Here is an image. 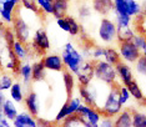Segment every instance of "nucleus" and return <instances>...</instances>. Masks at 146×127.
<instances>
[{"instance_id": "nucleus-28", "label": "nucleus", "mask_w": 146, "mask_h": 127, "mask_svg": "<svg viewBox=\"0 0 146 127\" xmlns=\"http://www.w3.org/2000/svg\"><path fill=\"white\" fill-rule=\"evenodd\" d=\"M16 120L20 121L21 123H24V125L28 126V127H38V120H36V117H34L33 115H30L28 111L18 113Z\"/></svg>"}, {"instance_id": "nucleus-57", "label": "nucleus", "mask_w": 146, "mask_h": 127, "mask_svg": "<svg viewBox=\"0 0 146 127\" xmlns=\"http://www.w3.org/2000/svg\"><path fill=\"white\" fill-rule=\"evenodd\" d=\"M112 1H116V0H112Z\"/></svg>"}, {"instance_id": "nucleus-6", "label": "nucleus", "mask_w": 146, "mask_h": 127, "mask_svg": "<svg viewBox=\"0 0 146 127\" xmlns=\"http://www.w3.org/2000/svg\"><path fill=\"white\" fill-rule=\"evenodd\" d=\"M117 50L121 61L129 64V65H134L136 60L141 56V51L136 48L131 40L130 41L117 42Z\"/></svg>"}, {"instance_id": "nucleus-43", "label": "nucleus", "mask_w": 146, "mask_h": 127, "mask_svg": "<svg viewBox=\"0 0 146 127\" xmlns=\"http://www.w3.org/2000/svg\"><path fill=\"white\" fill-rule=\"evenodd\" d=\"M19 4H20V3H19L18 0H6L4 3V5H3V10L9 11V13H15L19 8Z\"/></svg>"}, {"instance_id": "nucleus-29", "label": "nucleus", "mask_w": 146, "mask_h": 127, "mask_svg": "<svg viewBox=\"0 0 146 127\" xmlns=\"http://www.w3.org/2000/svg\"><path fill=\"white\" fill-rule=\"evenodd\" d=\"M134 70L139 76L146 77V56L141 54V56L134 64Z\"/></svg>"}, {"instance_id": "nucleus-56", "label": "nucleus", "mask_w": 146, "mask_h": 127, "mask_svg": "<svg viewBox=\"0 0 146 127\" xmlns=\"http://www.w3.org/2000/svg\"><path fill=\"white\" fill-rule=\"evenodd\" d=\"M0 127H5V126H3V125H0Z\"/></svg>"}, {"instance_id": "nucleus-15", "label": "nucleus", "mask_w": 146, "mask_h": 127, "mask_svg": "<svg viewBox=\"0 0 146 127\" xmlns=\"http://www.w3.org/2000/svg\"><path fill=\"white\" fill-rule=\"evenodd\" d=\"M70 8V0H54L52 1V16L55 19L64 18L69 15Z\"/></svg>"}, {"instance_id": "nucleus-1", "label": "nucleus", "mask_w": 146, "mask_h": 127, "mask_svg": "<svg viewBox=\"0 0 146 127\" xmlns=\"http://www.w3.org/2000/svg\"><path fill=\"white\" fill-rule=\"evenodd\" d=\"M61 59L65 65V69L74 75H76V72L80 69V65L85 60L81 51L76 49V46L71 41H68L64 45L61 51Z\"/></svg>"}, {"instance_id": "nucleus-9", "label": "nucleus", "mask_w": 146, "mask_h": 127, "mask_svg": "<svg viewBox=\"0 0 146 127\" xmlns=\"http://www.w3.org/2000/svg\"><path fill=\"white\" fill-rule=\"evenodd\" d=\"M78 91H79V96H80L82 103L98 108L96 101H98L99 91L94 85H91V83H89V85H79Z\"/></svg>"}, {"instance_id": "nucleus-38", "label": "nucleus", "mask_w": 146, "mask_h": 127, "mask_svg": "<svg viewBox=\"0 0 146 127\" xmlns=\"http://www.w3.org/2000/svg\"><path fill=\"white\" fill-rule=\"evenodd\" d=\"M16 40V36H15V32L13 30L11 26H6L5 28V31H4V41H5V45H8L9 48H11L13 44L15 42Z\"/></svg>"}, {"instance_id": "nucleus-7", "label": "nucleus", "mask_w": 146, "mask_h": 127, "mask_svg": "<svg viewBox=\"0 0 146 127\" xmlns=\"http://www.w3.org/2000/svg\"><path fill=\"white\" fill-rule=\"evenodd\" d=\"M13 30L15 32V36H16V40L21 42H25L28 44L31 39V26L29 25V22L26 21L24 18H21L19 14L15 13V18H14V21H13V25H11Z\"/></svg>"}, {"instance_id": "nucleus-19", "label": "nucleus", "mask_w": 146, "mask_h": 127, "mask_svg": "<svg viewBox=\"0 0 146 127\" xmlns=\"http://www.w3.org/2000/svg\"><path fill=\"white\" fill-rule=\"evenodd\" d=\"M31 79L34 82H42L46 79L48 75V70L45 69V66L42 65L41 60L40 61H35L31 64Z\"/></svg>"}, {"instance_id": "nucleus-39", "label": "nucleus", "mask_w": 146, "mask_h": 127, "mask_svg": "<svg viewBox=\"0 0 146 127\" xmlns=\"http://www.w3.org/2000/svg\"><path fill=\"white\" fill-rule=\"evenodd\" d=\"M21 8L25 10H29V11H33L34 14H40V9H39L38 4L35 3V0H24V1L20 3Z\"/></svg>"}, {"instance_id": "nucleus-41", "label": "nucleus", "mask_w": 146, "mask_h": 127, "mask_svg": "<svg viewBox=\"0 0 146 127\" xmlns=\"http://www.w3.org/2000/svg\"><path fill=\"white\" fill-rule=\"evenodd\" d=\"M14 18H15V13H9V11H5V10H1V11H0V20H1L6 26L13 25Z\"/></svg>"}, {"instance_id": "nucleus-2", "label": "nucleus", "mask_w": 146, "mask_h": 127, "mask_svg": "<svg viewBox=\"0 0 146 127\" xmlns=\"http://www.w3.org/2000/svg\"><path fill=\"white\" fill-rule=\"evenodd\" d=\"M124 106L121 105L120 100H119V82L114 83L110 86L106 99L104 101L101 108H99L102 113V116H108V117H114L122 110Z\"/></svg>"}, {"instance_id": "nucleus-47", "label": "nucleus", "mask_w": 146, "mask_h": 127, "mask_svg": "<svg viewBox=\"0 0 146 127\" xmlns=\"http://www.w3.org/2000/svg\"><path fill=\"white\" fill-rule=\"evenodd\" d=\"M6 25L0 20V40H4V31H5Z\"/></svg>"}, {"instance_id": "nucleus-33", "label": "nucleus", "mask_w": 146, "mask_h": 127, "mask_svg": "<svg viewBox=\"0 0 146 127\" xmlns=\"http://www.w3.org/2000/svg\"><path fill=\"white\" fill-rule=\"evenodd\" d=\"M78 15L81 20H86L92 15V6L89 3H82L78 9Z\"/></svg>"}, {"instance_id": "nucleus-3", "label": "nucleus", "mask_w": 146, "mask_h": 127, "mask_svg": "<svg viewBox=\"0 0 146 127\" xmlns=\"http://www.w3.org/2000/svg\"><path fill=\"white\" fill-rule=\"evenodd\" d=\"M94 72L95 79L106 85L111 86L114 83H117V75H116L115 66L106 62L105 60L94 61Z\"/></svg>"}, {"instance_id": "nucleus-51", "label": "nucleus", "mask_w": 146, "mask_h": 127, "mask_svg": "<svg viewBox=\"0 0 146 127\" xmlns=\"http://www.w3.org/2000/svg\"><path fill=\"white\" fill-rule=\"evenodd\" d=\"M3 117H4V113H3V105H0V121H1Z\"/></svg>"}, {"instance_id": "nucleus-26", "label": "nucleus", "mask_w": 146, "mask_h": 127, "mask_svg": "<svg viewBox=\"0 0 146 127\" xmlns=\"http://www.w3.org/2000/svg\"><path fill=\"white\" fill-rule=\"evenodd\" d=\"M65 18H66V21H68V25H69L68 34L72 36V38L79 36V34L81 32V25H80V22L78 21V19L71 15H66Z\"/></svg>"}, {"instance_id": "nucleus-25", "label": "nucleus", "mask_w": 146, "mask_h": 127, "mask_svg": "<svg viewBox=\"0 0 146 127\" xmlns=\"http://www.w3.org/2000/svg\"><path fill=\"white\" fill-rule=\"evenodd\" d=\"M104 60L106 62L111 64V65H116L121 61L120 55H119V50L115 46H106L105 48V54H104Z\"/></svg>"}, {"instance_id": "nucleus-32", "label": "nucleus", "mask_w": 146, "mask_h": 127, "mask_svg": "<svg viewBox=\"0 0 146 127\" xmlns=\"http://www.w3.org/2000/svg\"><path fill=\"white\" fill-rule=\"evenodd\" d=\"M115 24L117 28H124V26L132 25V18L127 14H115Z\"/></svg>"}, {"instance_id": "nucleus-12", "label": "nucleus", "mask_w": 146, "mask_h": 127, "mask_svg": "<svg viewBox=\"0 0 146 127\" xmlns=\"http://www.w3.org/2000/svg\"><path fill=\"white\" fill-rule=\"evenodd\" d=\"M25 108L34 117L39 115V96L35 91H28L24 99Z\"/></svg>"}, {"instance_id": "nucleus-30", "label": "nucleus", "mask_w": 146, "mask_h": 127, "mask_svg": "<svg viewBox=\"0 0 146 127\" xmlns=\"http://www.w3.org/2000/svg\"><path fill=\"white\" fill-rule=\"evenodd\" d=\"M14 83V76L10 73H0V91H8Z\"/></svg>"}, {"instance_id": "nucleus-8", "label": "nucleus", "mask_w": 146, "mask_h": 127, "mask_svg": "<svg viewBox=\"0 0 146 127\" xmlns=\"http://www.w3.org/2000/svg\"><path fill=\"white\" fill-rule=\"evenodd\" d=\"M79 85H89L95 79L94 72V61L92 60H84L80 65V69L75 75Z\"/></svg>"}, {"instance_id": "nucleus-4", "label": "nucleus", "mask_w": 146, "mask_h": 127, "mask_svg": "<svg viewBox=\"0 0 146 127\" xmlns=\"http://www.w3.org/2000/svg\"><path fill=\"white\" fill-rule=\"evenodd\" d=\"M116 32H117V28H116L115 21L108 16H104L100 20L98 29V36L100 41L108 46H114L117 42Z\"/></svg>"}, {"instance_id": "nucleus-16", "label": "nucleus", "mask_w": 146, "mask_h": 127, "mask_svg": "<svg viewBox=\"0 0 146 127\" xmlns=\"http://www.w3.org/2000/svg\"><path fill=\"white\" fill-rule=\"evenodd\" d=\"M9 93H10V99L16 103H23L25 99V89L24 85L20 81H14V83L11 85V87L9 89Z\"/></svg>"}, {"instance_id": "nucleus-35", "label": "nucleus", "mask_w": 146, "mask_h": 127, "mask_svg": "<svg viewBox=\"0 0 146 127\" xmlns=\"http://www.w3.org/2000/svg\"><path fill=\"white\" fill-rule=\"evenodd\" d=\"M52 1H54V0H35L39 9H40L45 15H52Z\"/></svg>"}, {"instance_id": "nucleus-11", "label": "nucleus", "mask_w": 146, "mask_h": 127, "mask_svg": "<svg viewBox=\"0 0 146 127\" xmlns=\"http://www.w3.org/2000/svg\"><path fill=\"white\" fill-rule=\"evenodd\" d=\"M115 70H116V75H117V80L120 81L121 85L126 86L129 82L134 80V70L129 64L120 61L115 65Z\"/></svg>"}, {"instance_id": "nucleus-17", "label": "nucleus", "mask_w": 146, "mask_h": 127, "mask_svg": "<svg viewBox=\"0 0 146 127\" xmlns=\"http://www.w3.org/2000/svg\"><path fill=\"white\" fill-rule=\"evenodd\" d=\"M13 51H14V54L16 55V58L20 60L21 62L26 61L29 58H30V49L28 48V44H25V42H21L19 41V40H15V42L11 46Z\"/></svg>"}, {"instance_id": "nucleus-21", "label": "nucleus", "mask_w": 146, "mask_h": 127, "mask_svg": "<svg viewBox=\"0 0 146 127\" xmlns=\"http://www.w3.org/2000/svg\"><path fill=\"white\" fill-rule=\"evenodd\" d=\"M3 113H4V117L10 120V121H14L18 116V108L15 106V102L10 99H5L4 103H3Z\"/></svg>"}, {"instance_id": "nucleus-27", "label": "nucleus", "mask_w": 146, "mask_h": 127, "mask_svg": "<svg viewBox=\"0 0 146 127\" xmlns=\"http://www.w3.org/2000/svg\"><path fill=\"white\" fill-rule=\"evenodd\" d=\"M86 121H88L90 125H92L94 127H99V123H100V120L102 118V113L99 108L91 107L89 113L84 117Z\"/></svg>"}, {"instance_id": "nucleus-20", "label": "nucleus", "mask_w": 146, "mask_h": 127, "mask_svg": "<svg viewBox=\"0 0 146 127\" xmlns=\"http://www.w3.org/2000/svg\"><path fill=\"white\" fill-rule=\"evenodd\" d=\"M61 73H62V81H64L66 93H68V99H70V97H72V93H74V90H75L76 77L74 73H71L70 71H68V70L62 71Z\"/></svg>"}, {"instance_id": "nucleus-23", "label": "nucleus", "mask_w": 146, "mask_h": 127, "mask_svg": "<svg viewBox=\"0 0 146 127\" xmlns=\"http://www.w3.org/2000/svg\"><path fill=\"white\" fill-rule=\"evenodd\" d=\"M126 1V8H127V14L129 16H131L132 19L139 16L144 10V5L142 3L137 1V0H125Z\"/></svg>"}, {"instance_id": "nucleus-53", "label": "nucleus", "mask_w": 146, "mask_h": 127, "mask_svg": "<svg viewBox=\"0 0 146 127\" xmlns=\"http://www.w3.org/2000/svg\"><path fill=\"white\" fill-rule=\"evenodd\" d=\"M141 54H142V55H144V56H146V49L144 50V51H141Z\"/></svg>"}, {"instance_id": "nucleus-36", "label": "nucleus", "mask_w": 146, "mask_h": 127, "mask_svg": "<svg viewBox=\"0 0 146 127\" xmlns=\"http://www.w3.org/2000/svg\"><path fill=\"white\" fill-rule=\"evenodd\" d=\"M136 21L140 22V28H135L136 32H142L146 35V4L144 5V10L139 16H136Z\"/></svg>"}, {"instance_id": "nucleus-5", "label": "nucleus", "mask_w": 146, "mask_h": 127, "mask_svg": "<svg viewBox=\"0 0 146 127\" xmlns=\"http://www.w3.org/2000/svg\"><path fill=\"white\" fill-rule=\"evenodd\" d=\"M29 44V42H28ZM50 39L48 36V32L45 31V29L39 28L36 29L31 38V41L29 44V49L31 52H34L35 55H45L46 51L50 50Z\"/></svg>"}, {"instance_id": "nucleus-18", "label": "nucleus", "mask_w": 146, "mask_h": 127, "mask_svg": "<svg viewBox=\"0 0 146 127\" xmlns=\"http://www.w3.org/2000/svg\"><path fill=\"white\" fill-rule=\"evenodd\" d=\"M31 64L28 62V61H24L20 64L19 66V71H18V75L20 76L21 79V83L24 85V87L28 89L29 85L31 83L33 79H31Z\"/></svg>"}, {"instance_id": "nucleus-13", "label": "nucleus", "mask_w": 146, "mask_h": 127, "mask_svg": "<svg viewBox=\"0 0 146 127\" xmlns=\"http://www.w3.org/2000/svg\"><path fill=\"white\" fill-rule=\"evenodd\" d=\"M91 6L95 13L102 16H108L111 11H114L112 0H91Z\"/></svg>"}, {"instance_id": "nucleus-24", "label": "nucleus", "mask_w": 146, "mask_h": 127, "mask_svg": "<svg viewBox=\"0 0 146 127\" xmlns=\"http://www.w3.org/2000/svg\"><path fill=\"white\" fill-rule=\"evenodd\" d=\"M117 28V26H116ZM135 29L134 26H124V28H117V32H116V38H117V42H124V41H130L132 40L135 35Z\"/></svg>"}, {"instance_id": "nucleus-40", "label": "nucleus", "mask_w": 146, "mask_h": 127, "mask_svg": "<svg viewBox=\"0 0 146 127\" xmlns=\"http://www.w3.org/2000/svg\"><path fill=\"white\" fill-rule=\"evenodd\" d=\"M105 48L104 46H94L91 48V59L92 61H98V60H104Z\"/></svg>"}, {"instance_id": "nucleus-22", "label": "nucleus", "mask_w": 146, "mask_h": 127, "mask_svg": "<svg viewBox=\"0 0 146 127\" xmlns=\"http://www.w3.org/2000/svg\"><path fill=\"white\" fill-rule=\"evenodd\" d=\"M126 87H127V90H129V92H130V95H131V97H134L136 101H137L139 103L140 102H142V101H145V95H144V92H142V90H141V87L139 86V83H137V81L134 79L132 81H130L126 85Z\"/></svg>"}, {"instance_id": "nucleus-50", "label": "nucleus", "mask_w": 146, "mask_h": 127, "mask_svg": "<svg viewBox=\"0 0 146 127\" xmlns=\"http://www.w3.org/2000/svg\"><path fill=\"white\" fill-rule=\"evenodd\" d=\"M5 101V95H4V92L3 91H0V105H3Z\"/></svg>"}, {"instance_id": "nucleus-48", "label": "nucleus", "mask_w": 146, "mask_h": 127, "mask_svg": "<svg viewBox=\"0 0 146 127\" xmlns=\"http://www.w3.org/2000/svg\"><path fill=\"white\" fill-rule=\"evenodd\" d=\"M0 125L5 126V127H13L11 121H10V120H8V118H5V117L1 118V121H0Z\"/></svg>"}, {"instance_id": "nucleus-49", "label": "nucleus", "mask_w": 146, "mask_h": 127, "mask_svg": "<svg viewBox=\"0 0 146 127\" xmlns=\"http://www.w3.org/2000/svg\"><path fill=\"white\" fill-rule=\"evenodd\" d=\"M11 125H13V127H28V126H25L24 123H21L20 121H18V120H14V121H11Z\"/></svg>"}, {"instance_id": "nucleus-55", "label": "nucleus", "mask_w": 146, "mask_h": 127, "mask_svg": "<svg viewBox=\"0 0 146 127\" xmlns=\"http://www.w3.org/2000/svg\"><path fill=\"white\" fill-rule=\"evenodd\" d=\"M18 1H19V3H21V1H24V0H18Z\"/></svg>"}, {"instance_id": "nucleus-34", "label": "nucleus", "mask_w": 146, "mask_h": 127, "mask_svg": "<svg viewBox=\"0 0 146 127\" xmlns=\"http://www.w3.org/2000/svg\"><path fill=\"white\" fill-rule=\"evenodd\" d=\"M131 41L134 42L135 46L140 50V51H144L146 49V35L142 34V32H135Z\"/></svg>"}, {"instance_id": "nucleus-10", "label": "nucleus", "mask_w": 146, "mask_h": 127, "mask_svg": "<svg viewBox=\"0 0 146 127\" xmlns=\"http://www.w3.org/2000/svg\"><path fill=\"white\" fill-rule=\"evenodd\" d=\"M41 62L45 66L48 71H55V72H62L65 71V65L62 62L61 55L56 54H45L41 58Z\"/></svg>"}, {"instance_id": "nucleus-45", "label": "nucleus", "mask_w": 146, "mask_h": 127, "mask_svg": "<svg viewBox=\"0 0 146 127\" xmlns=\"http://www.w3.org/2000/svg\"><path fill=\"white\" fill-rule=\"evenodd\" d=\"M56 25L59 26L61 30H64L65 32L69 31V25H68V21H66V18H58L56 19Z\"/></svg>"}, {"instance_id": "nucleus-37", "label": "nucleus", "mask_w": 146, "mask_h": 127, "mask_svg": "<svg viewBox=\"0 0 146 127\" xmlns=\"http://www.w3.org/2000/svg\"><path fill=\"white\" fill-rule=\"evenodd\" d=\"M130 99H131V95H130V92H129L127 87H126L125 85H121L120 83V85H119V100H120L121 105L125 106L126 103L130 101Z\"/></svg>"}, {"instance_id": "nucleus-31", "label": "nucleus", "mask_w": 146, "mask_h": 127, "mask_svg": "<svg viewBox=\"0 0 146 127\" xmlns=\"http://www.w3.org/2000/svg\"><path fill=\"white\" fill-rule=\"evenodd\" d=\"M132 127H146V113L132 111Z\"/></svg>"}, {"instance_id": "nucleus-14", "label": "nucleus", "mask_w": 146, "mask_h": 127, "mask_svg": "<svg viewBox=\"0 0 146 127\" xmlns=\"http://www.w3.org/2000/svg\"><path fill=\"white\" fill-rule=\"evenodd\" d=\"M112 118H114V127H132V111L129 108H122Z\"/></svg>"}, {"instance_id": "nucleus-46", "label": "nucleus", "mask_w": 146, "mask_h": 127, "mask_svg": "<svg viewBox=\"0 0 146 127\" xmlns=\"http://www.w3.org/2000/svg\"><path fill=\"white\" fill-rule=\"evenodd\" d=\"M38 120V127H59L58 123H51L49 121H45V120H41V118H36Z\"/></svg>"}, {"instance_id": "nucleus-42", "label": "nucleus", "mask_w": 146, "mask_h": 127, "mask_svg": "<svg viewBox=\"0 0 146 127\" xmlns=\"http://www.w3.org/2000/svg\"><path fill=\"white\" fill-rule=\"evenodd\" d=\"M114 13L115 14H126L127 13L125 0H116V1H114Z\"/></svg>"}, {"instance_id": "nucleus-54", "label": "nucleus", "mask_w": 146, "mask_h": 127, "mask_svg": "<svg viewBox=\"0 0 146 127\" xmlns=\"http://www.w3.org/2000/svg\"><path fill=\"white\" fill-rule=\"evenodd\" d=\"M142 1V4H146V0H141Z\"/></svg>"}, {"instance_id": "nucleus-44", "label": "nucleus", "mask_w": 146, "mask_h": 127, "mask_svg": "<svg viewBox=\"0 0 146 127\" xmlns=\"http://www.w3.org/2000/svg\"><path fill=\"white\" fill-rule=\"evenodd\" d=\"M99 127H114V118L108 117V116H102L100 123H99Z\"/></svg>"}, {"instance_id": "nucleus-52", "label": "nucleus", "mask_w": 146, "mask_h": 127, "mask_svg": "<svg viewBox=\"0 0 146 127\" xmlns=\"http://www.w3.org/2000/svg\"><path fill=\"white\" fill-rule=\"evenodd\" d=\"M5 1H6V0H0V11L3 10V5H4Z\"/></svg>"}]
</instances>
